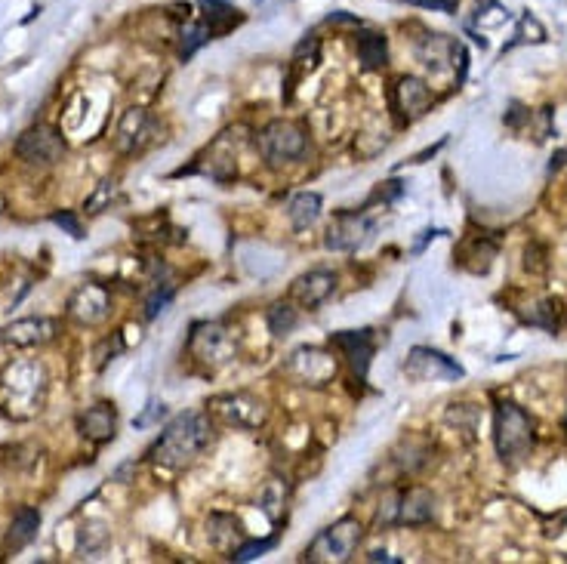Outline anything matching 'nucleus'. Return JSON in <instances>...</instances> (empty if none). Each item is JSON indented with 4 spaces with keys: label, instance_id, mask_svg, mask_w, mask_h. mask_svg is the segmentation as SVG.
Instances as JSON below:
<instances>
[{
    "label": "nucleus",
    "instance_id": "a211bd4d",
    "mask_svg": "<svg viewBox=\"0 0 567 564\" xmlns=\"http://www.w3.org/2000/svg\"><path fill=\"white\" fill-rule=\"evenodd\" d=\"M321 207H324V201H321L318 192H299L287 204V219L296 232H306L321 219Z\"/></svg>",
    "mask_w": 567,
    "mask_h": 564
},
{
    "label": "nucleus",
    "instance_id": "bb28decb",
    "mask_svg": "<svg viewBox=\"0 0 567 564\" xmlns=\"http://www.w3.org/2000/svg\"><path fill=\"white\" fill-rule=\"evenodd\" d=\"M272 546H275V537H269V540H253V543L241 546L232 558H235V561H253V558H259L262 552H269Z\"/></svg>",
    "mask_w": 567,
    "mask_h": 564
},
{
    "label": "nucleus",
    "instance_id": "473e14b6",
    "mask_svg": "<svg viewBox=\"0 0 567 564\" xmlns=\"http://www.w3.org/2000/svg\"><path fill=\"white\" fill-rule=\"evenodd\" d=\"M4 210H7V201H4V195H0V216H4Z\"/></svg>",
    "mask_w": 567,
    "mask_h": 564
},
{
    "label": "nucleus",
    "instance_id": "6ab92c4d",
    "mask_svg": "<svg viewBox=\"0 0 567 564\" xmlns=\"http://www.w3.org/2000/svg\"><path fill=\"white\" fill-rule=\"evenodd\" d=\"M37 531H41V512L31 509V506H22V509L13 515L10 534H7V549H10V552L25 549V546L37 537Z\"/></svg>",
    "mask_w": 567,
    "mask_h": 564
},
{
    "label": "nucleus",
    "instance_id": "5701e85b",
    "mask_svg": "<svg viewBox=\"0 0 567 564\" xmlns=\"http://www.w3.org/2000/svg\"><path fill=\"white\" fill-rule=\"evenodd\" d=\"M115 195H118V182L115 179H102L96 185V192L84 201V210L87 213H102L111 201H115Z\"/></svg>",
    "mask_w": 567,
    "mask_h": 564
},
{
    "label": "nucleus",
    "instance_id": "9d476101",
    "mask_svg": "<svg viewBox=\"0 0 567 564\" xmlns=\"http://www.w3.org/2000/svg\"><path fill=\"white\" fill-rule=\"evenodd\" d=\"M111 309V296L99 284H81L68 299V315L78 324H99Z\"/></svg>",
    "mask_w": 567,
    "mask_h": 564
},
{
    "label": "nucleus",
    "instance_id": "0eeeda50",
    "mask_svg": "<svg viewBox=\"0 0 567 564\" xmlns=\"http://www.w3.org/2000/svg\"><path fill=\"white\" fill-rule=\"evenodd\" d=\"M432 515H435V497L426 491V487H410V491H404V494H392L386 500V506L380 509V521L410 524V528L429 524Z\"/></svg>",
    "mask_w": 567,
    "mask_h": 564
},
{
    "label": "nucleus",
    "instance_id": "dca6fc26",
    "mask_svg": "<svg viewBox=\"0 0 567 564\" xmlns=\"http://www.w3.org/2000/svg\"><path fill=\"white\" fill-rule=\"evenodd\" d=\"M213 407H216V413H219L225 423H232V426H238V429H256V426H259V420L250 417V413H244V410H266L259 398L244 395V392H238V395H222V398L213 401Z\"/></svg>",
    "mask_w": 567,
    "mask_h": 564
},
{
    "label": "nucleus",
    "instance_id": "7ed1b4c3",
    "mask_svg": "<svg viewBox=\"0 0 567 564\" xmlns=\"http://www.w3.org/2000/svg\"><path fill=\"white\" fill-rule=\"evenodd\" d=\"M262 158L272 167L278 164H293L309 152V133L296 121H272L256 139Z\"/></svg>",
    "mask_w": 567,
    "mask_h": 564
},
{
    "label": "nucleus",
    "instance_id": "393cba45",
    "mask_svg": "<svg viewBox=\"0 0 567 564\" xmlns=\"http://www.w3.org/2000/svg\"><path fill=\"white\" fill-rule=\"evenodd\" d=\"M543 315H558V303L555 299H540V303H534V312H527L524 321L534 324V327H546L549 330V321Z\"/></svg>",
    "mask_w": 567,
    "mask_h": 564
},
{
    "label": "nucleus",
    "instance_id": "aec40b11",
    "mask_svg": "<svg viewBox=\"0 0 567 564\" xmlns=\"http://www.w3.org/2000/svg\"><path fill=\"white\" fill-rule=\"evenodd\" d=\"M358 59H361V68H364V71H380V68H386V62H389V44H386V37L376 34V31L361 34V37H358Z\"/></svg>",
    "mask_w": 567,
    "mask_h": 564
},
{
    "label": "nucleus",
    "instance_id": "423d86ee",
    "mask_svg": "<svg viewBox=\"0 0 567 564\" xmlns=\"http://www.w3.org/2000/svg\"><path fill=\"white\" fill-rule=\"evenodd\" d=\"M376 225L373 219H367L361 210H346V213H336V219L330 222L324 247L336 250V253H355L361 247H367L373 241Z\"/></svg>",
    "mask_w": 567,
    "mask_h": 564
},
{
    "label": "nucleus",
    "instance_id": "f257e3e1",
    "mask_svg": "<svg viewBox=\"0 0 567 564\" xmlns=\"http://www.w3.org/2000/svg\"><path fill=\"white\" fill-rule=\"evenodd\" d=\"M207 444H210V420L198 410H188L173 417L170 426L158 435V441L148 447V460L164 469H182L188 463H195Z\"/></svg>",
    "mask_w": 567,
    "mask_h": 564
},
{
    "label": "nucleus",
    "instance_id": "20e7f679",
    "mask_svg": "<svg viewBox=\"0 0 567 564\" xmlns=\"http://www.w3.org/2000/svg\"><path fill=\"white\" fill-rule=\"evenodd\" d=\"M16 158L31 164V167H53L62 161L65 155V139L56 127L50 124H37L28 127L19 139H16Z\"/></svg>",
    "mask_w": 567,
    "mask_h": 564
},
{
    "label": "nucleus",
    "instance_id": "1a4fd4ad",
    "mask_svg": "<svg viewBox=\"0 0 567 564\" xmlns=\"http://www.w3.org/2000/svg\"><path fill=\"white\" fill-rule=\"evenodd\" d=\"M155 130H158V124L145 108H130V111H124V118L118 121L115 142H118L121 152L133 155V152H142V148L155 139Z\"/></svg>",
    "mask_w": 567,
    "mask_h": 564
},
{
    "label": "nucleus",
    "instance_id": "2f4dec72",
    "mask_svg": "<svg viewBox=\"0 0 567 564\" xmlns=\"http://www.w3.org/2000/svg\"><path fill=\"white\" fill-rule=\"evenodd\" d=\"M561 164H567V148H564V152L555 155V167H561Z\"/></svg>",
    "mask_w": 567,
    "mask_h": 564
},
{
    "label": "nucleus",
    "instance_id": "4468645a",
    "mask_svg": "<svg viewBox=\"0 0 567 564\" xmlns=\"http://www.w3.org/2000/svg\"><path fill=\"white\" fill-rule=\"evenodd\" d=\"M432 102H435L432 87H426V81H420V78H401L395 84L392 105H395V111H401L407 121L423 118L426 111L432 108Z\"/></svg>",
    "mask_w": 567,
    "mask_h": 564
},
{
    "label": "nucleus",
    "instance_id": "f03ea898",
    "mask_svg": "<svg viewBox=\"0 0 567 564\" xmlns=\"http://www.w3.org/2000/svg\"><path fill=\"white\" fill-rule=\"evenodd\" d=\"M494 441H497V454L506 466H518L531 457L534 450V420L531 413L521 410L512 401H500L494 410Z\"/></svg>",
    "mask_w": 567,
    "mask_h": 564
},
{
    "label": "nucleus",
    "instance_id": "c756f323",
    "mask_svg": "<svg viewBox=\"0 0 567 564\" xmlns=\"http://www.w3.org/2000/svg\"><path fill=\"white\" fill-rule=\"evenodd\" d=\"M407 4H417V7H426V10H441V13H453L460 0H407Z\"/></svg>",
    "mask_w": 567,
    "mask_h": 564
},
{
    "label": "nucleus",
    "instance_id": "b1692460",
    "mask_svg": "<svg viewBox=\"0 0 567 564\" xmlns=\"http://www.w3.org/2000/svg\"><path fill=\"white\" fill-rule=\"evenodd\" d=\"M296 321H299V315H296V309H290L287 303H278V306L269 309V327H272L275 336L290 333V330L296 327Z\"/></svg>",
    "mask_w": 567,
    "mask_h": 564
},
{
    "label": "nucleus",
    "instance_id": "4be33fe9",
    "mask_svg": "<svg viewBox=\"0 0 567 564\" xmlns=\"http://www.w3.org/2000/svg\"><path fill=\"white\" fill-rule=\"evenodd\" d=\"M213 37H216V31H213L207 22L188 25V28L182 31V47H179V56H182V59L195 56V50H198V47H204L207 41H213Z\"/></svg>",
    "mask_w": 567,
    "mask_h": 564
},
{
    "label": "nucleus",
    "instance_id": "6e6552de",
    "mask_svg": "<svg viewBox=\"0 0 567 564\" xmlns=\"http://www.w3.org/2000/svg\"><path fill=\"white\" fill-rule=\"evenodd\" d=\"M404 373L413 376V380H420V383H429V380H447V383H457L466 376V370L447 358L444 352L438 349H429V346H417V349H410L407 355V364H404Z\"/></svg>",
    "mask_w": 567,
    "mask_h": 564
},
{
    "label": "nucleus",
    "instance_id": "a878e982",
    "mask_svg": "<svg viewBox=\"0 0 567 564\" xmlns=\"http://www.w3.org/2000/svg\"><path fill=\"white\" fill-rule=\"evenodd\" d=\"M170 299H173V287H170V284H167L164 290L158 287L155 293H151L148 306H145V318H158V312H164V309H167Z\"/></svg>",
    "mask_w": 567,
    "mask_h": 564
},
{
    "label": "nucleus",
    "instance_id": "39448f33",
    "mask_svg": "<svg viewBox=\"0 0 567 564\" xmlns=\"http://www.w3.org/2000/svg\"><path fill=\"white\" fill-rule=\"evenodd\" d=\"M361 543V524L355 518H339L333 528L321 531L306 549V561H349Z\"/></svg>",
    "mask_w": 567,
    "mask_h": 564
},
{
    "label": "nucleus",
    "instance_id": "ddd939ff",
    "mask_svg": "<svg viewBox=\"0 0 567 564\" xmlns=\"http://www.w3.org/2000/svg\"><path fill=\"white\" fill-rule=\"evenodd\" d=\"M330 346H339L346 352L352 370L367 380V370H370V358L376 352V343H373V330H339L330 336Z\"/></svg>",
    "mask_w": 567,
    "mask_h": 564
},
{
    "label": "nucleus",
    "instance_id": "cd10ccee",
    "mask_svg": "<svg viewBox=\"0 0 567 564\" xmlns=\"http://www.w3.org/2000/svg\"><path fill=\"white\" fill-rule=\"evenodd\" d=\"M53 222L59 225V229H65L71 238H84V229H81V222L78 216H74L71 210H62V213H53Z\"/></svg>",
    "mask_w": 567,
    "mask_h": 564
},
{
    "label": "nucleus",
    "instance_id": "c85d7f7f",
    "mask_svg": "<svg viewBox=\"0 0 567 564\" xmlns=\"http://www.w3.org/2000/svg\"><path fill=\"white\" fill-rule=\"evenodd\" d=\"M164 413H167V407H164V404L151 401V404L145 407L142 417H136V420H133V426H136V429H145V426H151V423H158V420L164 417Z\"/></svg>",
    "mask_w": 567,
    "mask_h": 564
},
{
    "label": "nucleus",
    "instance_id": "7c9ffc66",
    "mask_svg": "<svg viewBox=\"0 0 567 564\" xmlns=\"http://www.w3.org/2000/svg\"><path fill=\"white\" fill-rule=\"evenodd\" d=\"M370 561H389V564H398V558L386 555V552H370Z\"/></svg>",
    "mask_w": 567,
    "mask_h": 564
},
{
    "label": "nucleus",
    "instance_id": "2eb2a0df",
    "mask_svg": "<svg viewBox=\"0 0 567 564\" xmlns=\"http://www.w3.org/2000/svg\"><path fill=\"white\" fill-rule=\"evenodd\" d=\"M78 429L87 441L93 444H105L115 438V429H118V413L111 404H93L87 407V413L78 417Z\"/></svg>",
    "mask_w": 567,
    "mask_h": 564
},
{
    "label": "nucleus",
    "instance_id": "9b49d317",
    "mask_svg": "<svg viewBox=\"0 0 567 564\" xmlns=\"http://www.w3.org/2000/svg\"><path fill=\"white\" fill-rule=\"evenodd\" d=\"M56 336V321L53 318H19L0 330V340L13 349H34L44 346Z\"/></svg>",
    "mask_w": 567,
    "mask_h": 564
},
{
    "label": "nucleus",
    "instance_id": "f3484780",
    "mask_svg": "<svg viewBox=\"0 0 567 564\" xmlns=\"http://www.w3.org/2000/svg\"><path fill=\"white\" fill-rule=\"evenodd\" d=\"M417 53H420L423 65L432 68V71H447L457 59H466L463 47L457 41H450V37H444V34H429L426 41L417 47Z\"/></svg>",
    "mask_w": 567,
    "mask_h": 564
},
{
    "label": "nucleus",
    "instance_id": "f8f14e48",
    "mask_svg": "<svg viewBox=\"0 0 567 564\" xmlns=\"http://www.w3.org/2000/svg\"><path fill=\"white\" fill-rule=\"evenodd\" d=\"M333 293H336V275L327 272V269H312L309 275L296 278L293 287H290V296L296 299L302 309H309V312L318 309V306H324Z\"/></svg>",
    "mask_w": 567,
    "mask_h": 564
},
{
    "label": "nucleus",
    "instance_id": "412c9836",
    "mask_svg": "<svg viewBox=\"0 0 567 564\" xmlns=\"http://www.w3.org/2000/svg\"><path fill=\"white\" fill-rule=\"evenodd\" d=\"M201 10H207L204 13V22L216 31V34H222V31H229L235 22H238V10L232 7V4H225V0H201Z\"/></svg>",
    "mask_w": 567,
    "mask_h": 564
}]
</instances>
